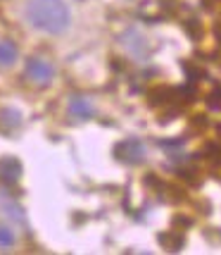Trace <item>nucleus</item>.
I'll list each match as a JSON object with an SVG mask.
<instances>
[{"label": "nucleus", "mask_w": 221, "mask_h": 255, "mask_svg": "<svg viewBox=\"0 0 221 255\" xmlns=\"http://www.w3.org/2000/svg\"><path fill=\"white\" fill-rule=\"evenodd\" d=\"M24 74L33 86H48L55 77V67L50 65L45 57H29V62L24 67Z\"/></svg>", "instance_id": "f03ea898"}, {"label": "nucleus", "mask_w": 221, "mask_h": 255, "mask_svg": "<svg viewBox=\"0 0 221 255\" xmlns=\"http://www.w3.org/2000/svg\"><path fill=\"white\" fill-rule=\"evenodd\" d=\"M205 157H207L210 162H214V165H221V145L210 143L205 148Z\"/></svg>", "instance_id": "1a4fd4ad"}, {"label": "nucleus", "mask_w": 221, "mask_h": 255, "mask_svg": "<svg viewBox=\"0 0 221 255\" xmlns=\"http://www.w3.org/2000/svg\"><path fill=\"white\" fill-rule=\"evenodd\" d=\"M214 33H217V38L221 41V24H217V26H214Z\"/></svg>", "instance_id": "ddd939ff"}, {"label": "nucleus", "mask_w": 221, "mask_h": 255, "mask_svg": "<svg viewBox=\"0 0 221 255\" xmlns=\"http://www.w3.org/2000/svg\"><path fill=\"white\" fill-rule=\"evenodd\" d=\"M22 177V165H19V160H14V157H2L0 160V179L5 181V184H17Z\"/></svg>", "instance_id": "20e7f679"}, {"label": "nucleus", "mask_w": 221, "mask_h": 255, "mask_svg": "<svg viewBox=\"0 0 221 255\" xmlns=\"http://www.w3.org/2000/svg\"><path fill=\"white\" fill-rule=\"evenodd\" d=\"M186 29L190 31V36H193V38H200V36H202V26H198V22H195V19L186 22Z\"/></svg>", "instance_id": "f8f14e48"}, {"label": "nucleus", "mask_w": 221, "mask_h": 255, "mask_svg": "<svg viewBox=\"0 0 221 255\" xmlns=\"http://www.w3.org/2000/svg\"><path fill=\"white\" fill-rule=\"evenodd\" d=\"M207 108L210 110H221V89H214L207 96Z\"/></svg>", "instance_id": "9b49d317"}, {"label": "nucleus", "mask_w": 221, "mask_h": 255, "mask_svg": "<svg viewBox=\"0 0 221 255\" xmlns=\"http://www.w3.org/2000/svg\"><path fill=\"white\" fill-rule=\"evenodd\" d=\"M117 160H122L126 165H138V162H143L145 160V148L143 143H138V141H124V143L117 145Z\"/></svg>", "instance_id": "7ed1b4c3"}, {"label": "nucleus", "mask_w": 221, "mask_h": 255, "mask_svg": "<svg viewBox=\"0 0 221 255\" xmlns=\"http://www.w3.org/2000/svg\"><path fill=\"white\" fill-rule=\"evenodd\" d=\"M26 19L43 33H62L69 26V7L62 0H29Z\"/></svg>", "instance_id": "f257e3e1"}, {"label": "nucleus", "mask_w": 221, "mask_h": 255, "mask_svg": "<svg viewBox=\"0 0 221 255\" xmlns=\"http://www.w3.org/2000/svg\"><path fill=\"white\" fill-rule=\"evenodd\" d=\"M93 112H95V108L86 96H74L69 100V115H74L76 120H90Z\"/></svg>", "instance_id": "39448f33"}, {"label": "nucleus", "mask_w": 221, "mask_h": 255, "mask_svg": "<svg viewBox=\"0 0 221 255\" xmlns=\"http://www.w3.org/2000/svg\"><path fill=\"white\" fill-rule=\"evenodd\" d=\"M157 241L164 246L166 251H181L183 248V236L176 232H169V234H159L157 236Z\"/></svg>", "instance_id": "0eeeda50"}, {"label": "nucleus", "mask_w": 221, "mask_h": 255, "mask_svg": "<svg viewBox=\"0 0 221 255\" xmlns=\"http://www.w3.org/2000/svg\"><path fill=\"white\" fill-rule=\"evenodd\" d=\"M0 120L7 122L5 131H12V129H17V127L22 124V117H19V112L17 110H0Z\"/></svg>", "instance_id": "6e6552de"}, {"label": "nucleus", "mask_w": 221, "mask_h": 255, "mask_svg": "<svg viewBox=\"0 0 221 255\" xmlns=\"http://www.w3.org/2000/svg\"><path fill=\"white\" fill-rule=\"evenodd\" d=\"M14 244V234H12L10 227H0V246L2 248H10Z\"/></svg>", "instance_id": "9d476101"}, {"label": "nucleus", "mask_w": 221, "mask_h": 255, "mask_svg": "<svg viewBox=\"0 0 221 255\" xmlns=\"http://www.w3.org/2000/svg\"><path fill=\"white\" fill-rule=\"evenodd\" d=\"M17 57H19L17 43H12L10 38H2V41H0V65L10 67L17 62Z\"/></svg>", "instance_id": "423d86ee"}]
</instances>
